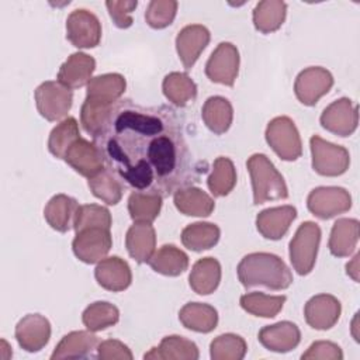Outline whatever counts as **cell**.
Wrapping results in <instances>:
<instances>
[{"label": "cell", "mask_w": 360, "mask_h": 360, "mask_svg": "<svg viewBox=\"0 0 360 360\" xmlns=\"http://www.w3.org/2000/svg\"><path fill=\"white\" fill-rule=\"evenodd\" d=\"M359 221L354 218H339L332 229L328 242L329 252L336 257L350 256L359 242Z\"/></svg>", "instance_id": "obj_25"}, {"label": "cell", "mask_w": 360, "mask_h": 360, "mask_svg": "<svg viewBox=\"0 0 360 360\" xmlns=\"http://www.w3.org/2000/svg\"><path fill=\"white\" fill-rule=\"evenodd\" d=\"M287 4L281 0H263L253 8V25L262 34L277 31L285 21Z\"/></svg>", "instance_id": "obj_33"}, {"label": "cell", "mask_w": 360, "mask_h": 360, "mask_svg": "<svg viewBox=\"0 0 360 360\" xmlns=\"http://www.w3.org/2000/svg\"><path fill=\"white\" fill-rule=\"evenodd\" d=\"M321 242V228L312 221L302 222L290 240V262L300 276L312 271Z\"/></svg>", "instance_id": "obj_4"}, {"label": "cell", "mask_w": 360, "mask_h": 360, "mask_svg": "<svg viewBox=\"0 0 360 360\" xmlns=\"http://www.w3.org/2000/svg\"><path fill=\"white\" fill-rule=\"evenodd\" d=\"M148 263L153 271L163 276L176 277L187 270L188 256L174 245H163L153 252Z\"/></svg>", "instance_id": "obj_32"}, {"label": "cell", "mask_w": 360, "mask_h": 360, "mask_svg": "<svg viewBox=\"0 0 360 360\" xmlns=\"http://www.w3.org/2000/svg\"><path fill=\"white\" fill-rule=\"evenodd\" d=\"M257 339L262 346L270 352L287 353L300 345L301 332L294 322L281 321L262 328L259 330Z\"/></svg>", "instance_id": "obj_18"}, {"label": "cell", "mask_w": 360, "mask_h": 360, "mask_svg": "<svg viewBox=\"0 0 360 360\" xmlns=\"http://www.w3.org/2000/svg\"><path fill=\"white\" fill-rule=\"evenodd\" d=\"M307 207L319 219H330L352 208V195L343 187L322 186L308 194Z\"/></svg>", "instance_id": "obj_8"}, {"label": "cell", "mask_w": 360, "mask_h": 360, "mask_svg": "<svg viewBox=\"0 0 360 360\" xmlns=\"http://www.w3.org/2000/svg\"><path fill=\"white\" fill-rule=\"evenodd\" d=\"M340 301L330 294L314 295L304 307L307 323L316 330H328L335 326L340 318Z\"/></svg>", "instance_id": "obj_15"}, {"label": "cell", "mask_w": 360, "mask_h": 360, "mask_svg": "<svg viewBox=\"0 0 360 360\" xmlns=\"http://www.w3.org/2000/svg\"><path fill=\"white\" fill-rule=\"evenodd\" d=\"M236 184V169L229 158L219 156L214 160L207 186L214 197L228 195Z\"/></svg>", "instance_id": "obj_37"}, {"label": "cell", "mask_w": 360, "mask_h": 360, "mask_svg": "<svg viewBox=\"0 0 360 360\" xmlns=\"http://www.w3.org/2000/svg\"><path fill=\"white\" fill-rule=\"evenodd\" d=\"M359 259H360V255L356 253L354 257L346 264V273H347L354 281H359Z\"/></svg>", "instance_id": "obj_49"}, {"label": "cell", "mask_w": 360, "mask_h": 360, "mask_svg": "<svg viewBox=\"0 0 360 360\" xmlns=\"http://www.w3.org/2000/svg\"><path fill=\"white\" fill-rule=\"evenodd\" d=\"M165 97L176 107H186L197 97V86L194 80L183 72H172L162 82Z\"/></svg>", "instance_id": "obj_34"}, {"label": "cell", "mask_w": 360, "mask_h": 360, "mask_svg": "<svg viewBox=\"0 0 360 360\" xmlns=\"http://www.w3.org/2000/svg\"><path fill=\"white\" fill-rule=\"evenodd\" d=\"M97 357L101 360H132V352L127 345L115 339H107L97 345Z\"/></svg>", "instance_id": "obj_48"}, {"label": "cell", "mask_w": 360, "mask_h": 360, "mask_svg": "<svg viewBox=\"0 0 360 360\" xmlns=\"http://www.w3.org/2000/svg\"><path fill=\"white\" fill-rule=\"evenodd\" d=\"M333 86L332 73L321 66H309L301 70L294 82V93L304 105H315Z\"/></svg>", "instance_id": "obj_11"}, {"label": "cell", "mask_w": 360, "mask_h": 360, "mask_svg": "<svg viewBox=\"0 0 360 360\" xmlns=\"http://www.w3.org/2000/svg\"><path fill=\"white\" fill-rule=\"evenodd\" d=\"M239 73V51L231 42H221L205 63L207 77L224 86H233Z\"/></svg>", "instance_id": "obj_10"}, {"label": "cell", "mask_w": 360, "mask_h": 360, "mask_svg": "<svg viewBox=\"0 0 360 360\" xmlns=\"http://www.w3.org/2000/svg\"><path fill=\"white\" fill-rule=\"evenodd\" d=\"M98 338L91 330H73L65 335L53 349L51 359H83L91 354L97 349Z\"/></svg>", "instance_id": "obj_23"}, {"label": "cell", "mask_w": 360, "mask_h": 360, "mask_svg": "<svg viewBox=\"0 0 360 360\" xmlns=\"http://www.w3.org/2000/svg\"><path fill=\"white\" fill-rule=\"evenodd\" d=\"M112 246L110 229L105 228H87L76 232L72 242L75 256L87 264L98 263L103 260Z\"/></svg>", "instance_id": "obj_12"}, {"label": "cell", "mask_w": 360, "mask_h": 360, "mask_svg": "<svg viewBox=\"0 0 360 360\" xmlns=\"http://www.w3.org/2000/svg\"><path fill=\"white\" fill-rule=\"evenodd\" d=\"M94 277L103 288L112 292L124 291L132 283L131 267L118 256H110L100 260L94 269Z\"/></svg>", "instance_id": "obj_19"}, {"label": "cell", "mask_w": 360, "mask_h": 360, "mask_svg": "<svg viewBox=\"0 0 360 360\" xmlns=\"http://www.w3.org/2000/svg\"><path fill=\"white\" fill-rule=\"evenodd\" d=\"M248 352L245 339L235 333H224L217 336L210 345V356L212 360H242Z\"/></svg>", "instance_id": "obj_42"}, {"label": "cell", "mask_w": 360, "mask_h": 360, "mask_svg": "<svg viewBox=\"0 0 360 360\" xmlns=\"http://www.w3.org/2000/svg\"><path fill=\"white\" fill-rule=\"evenodd\" d=\"M221 236V229L218 225L211 222H194L187 225L181 231V243L193 250L202 252L214 248Z\"/></svg>", "instance_id": "obj_35"}, {"label": "cell", "mask_w": 360, "mask_h": 360, "mask_svg": "<svg viewBox=\"0 0 360 360\" xmlns=\"http://www.w3.org/2000/svg\"><path fill=\"white\" fill-rule=\"evenodd\" d=\"M162 195L146 191H132L128 197V212L134 222L152 224L162 208Z\"/></svg>", "instance_id": "obj_36"}, {"label": "cell", "mask_w": 360, "mask_h": 360, "mask_svg": "<svg viewBox=\"0 0 360 360\" xmlns=\"http://www.w3.org/2000/svg\"><path fill=\"white\" fill-rule=\"evenodd\" d=\"M177 1L174 0H152L149 1L145 20L149 27L155 30H162L170 25L177 13Z\"/></svg>", "instance_id": "obj_44"}, {"label": "cell", "mask_w": 360, "mask_h": 360, "mask_svg": "<svg viewBox=\"0 0 360 360\" xmlns=\"http://www.w3.org/2000/svg\"><path fill=\"white\" fill-rule=\"evenodd\" d=\"M63 160L80 176L87 179L97 174L104 166V159L98 148L94 145V142H89L83 138L75 141V143L66 152Z\"/></svg>", "instance_id": "obj_17"}, {"label": "cell", "mask_w": 360, "mask_h": 360, "mask_svg": "<svg viewBox=\"0 0 360 360\" xmlns=\"http://www.w3.org/2000/svg\"><path fill=\"white\" fill-rule=\"evenodd\" d=\"M14 335L21 349L30 353L39 352L51 339V323L41 314H28L18 321Z\"/></svg>", "instance_id": "obj_14"}, {"label": "cell", "mask_w": 360, "mask_h": 360, "mask_svg": "<svg viewBox=\"0 0 360 360\" xmlns=\"http://www.w3.org/2000/svg\"><path fill=\"white\" fill-rule=\"evenodd\" d=\"M138 1L135 0H108L105 1V7L112 22L118 28H128L132 25V13L135 11Z\"/></svg>", "instance_id": "obj_46"}, {"label": "cell", "mask_w": 360, "mask_h": 360, "mask_svg": "<svg viewBox=\"0 0 360 360\" xmlns=\"http://www.w3.org/2000/svg\"><path fill=\"white\" fill-rule=\"evenodd\" d=\"M238 278L245 288L266 287L274 291L292 284V274L281 257L273 253L255 252L243 256L236 267Z\"/></svg>", "instance_id": "obj_2"}, {"label": "cell", "mask_w": 360, "mask_h": 360, "mask_svg": "<svg viewBox=\"0 0 360 360\" xmlns=\"http://www.w3.org/2000/svg\"><path fill=\"white\" fill-rule=\"evenodd\" d=\"M112 105H104L84 98L80 110V124L89 135H96L105 122Z\"/></svg>", "instance_id": "obj_45"}, {"label": "cell", "mask_w": 360, "mask_h": 360, "mask_svg": "<svg viewBox=\"0 0 360 360\" xmlns=\"http://www.w3.org/2000/svg\"><path fill=\"white\" fill-rule=\"evenodd\" d=\"M145 359L155 360H197L200 357L198 347L190 339L179 335L165 336L158 347L143 354Z\"/></svg>", "instance_id": "obj_26"}, {"label": "cell", "mask_w": 360, "mask_h": 360, "mask_svg": "<svg viewBox=\"0 0 360 360\" xmlns=\"http://www.w3.org/2000/svg\"><path fill=\"white\" fill-rule=\"evenodd\" d=\"M319 122L322 128L338 136H350L359 124L357 105L347 97L338 98L322 111Z\"/></svg>", "instance_id": "obj_13"}, {"label": "cell", "mask_w": 360, "mask_h": 360, "mask_svg": "<svg viewBox=\"0 0 360 360\" xmlns=\"http://www.w3.org/2000/svg\"><path fill=\"white\" fill-rule=\"evenodd\" d=\"M128 255L138 263H148L156 248L155 228L149 222H134L125 236Z\"/></svg>", "instance_id": "obj_24"}, {"label": "cell", "mask_w": 360, "mask_h": 360, "mask_svg": "<svg viewBox=\"0 0 360 360\" xmlns=\"http://www.w3.org/2000/svg\"><path fill=\"white\" fill-rule=\"evenodd\" d=\"M82 321L83 325L91 332L104 330L114 326L120 321V311L111 302L96 301L83 311Z\"/></svg>", "instance_id": "obj_41"}, {"label": "cell", "mask_w": 360, "mask_h": 360, "mask_svg": "<svg viewBox=\"0 0 360 360\" xmlns=\"http://www.w3.org/2000/svg\"><path fill=\"white\" fill-rule=\"evenodd\" d=\"M89 188L94 197L108 205H115L122 198V183L107 167L89 179Z\"/></svg>", "instance_id": "obj_39"}, {"label": "cell", "mask_w": 360, "mask_h": 360, "mask_svg": "<svg viewBox=\"0 0 360 360\" xmlns=\"http://www.w3.org/2000/svg\"><path fill=\"white\" fill-rule=\"evenodd\" d=\"M221 281V264L215 257L198 259L188 274L191 290L200 295L214 292Z\"/></svg>", "instance_id": "obj_28"}, {"label": "cell", "mask_w": 360, "mask_h": 360, "mask_svg": "<svg viewBox=\"0 0 360 360\" xmlns=\"http://www.w3.org/2000/svg\"><path fill=\"white\" fill-rule=\"evenodd\" d=\"M77 201L66 194L53 195L44 208V218L48 225L58 232H68L73 228Z\"/></svg>", "instance_id": "obj_29"}, {"label": "cell", "mask_w": 360, "mask_h": 360, "mask_svg": "<svg viewBox=\"0 0 360 360\" xmlns=\"http://www.w3.org/2000/svg\"><path fill=\"white\" fill-rule=\"evenodd\" d=\"M66 38L80 49L97 46L101 39V24L96 14L86 8L73 10L66 18Z\"/></svg>", "instance_id": "obj_9"}, {"label": "cell", "mask_w": 360, "mask_h": 360, "mask_svg": "<svg viewBox=\"0 0 360 360\" xmlns=\"http://www.w3.org/2000/svg\"><path fill=\"white\" fill-rule=\"evenodd\" d=\"M173 202L177 211L188 217H208L215 208L211 195L194 186L179 188L173 194Z\"/></svg>", "instance_id": "obj_27"}, {"label": "cell", "mask_w": 360, "mask_h": 360, "mask_svg": "<svg viewBox=\"0 0 360 360\" xmlns=\"http://www.w3.org/2000/svg\"><path fill=\"white\" fill-rule=\"evenodd\" d=\"M181 325L198 333H210L218 325V312L204 302H188L179 311Z\"/></svg>", "instance_id": "obj_30"}, {"label": "cell", "mask_w": 360, "mask_h": 360, "mask_svg": "<svg viewBox=\"0 0 360 360\" xmlns=\"http://www.w3.org/2000/svg\"><path fill=\"white\" fill-rule=\"evenodd\" d=\"M80 138L79 134V124L76 118L68 117L62 120L49 134L48 138V149L49 152L58 158L63 159L69 148Z\"/></svg>", "instance_id": "obj_40"}, {"label": "cell", "mask_w": 360, "mask_h": 360, "mask_svg": "<svg viewBox=\"0 0 360 360\" xmlns=\"http://www.w3.org/2000/svg\"><path fill=\"white\" fill-rule=\"evenodd\" d=\"M201 118L211 132L222 135L229 129L233 120L232 104L225 97L211 96L201 108Z\"/></svg>", "instance_id": "obj_31"}, {"label": "cell", "mask_w": 360, "mask_h": 360, "mask_svg": "<svg viewBox=\"0 0 360 360\" xmlns=\"http://www.w3.org/2000/svg\"><path fill=\"white\" fill-rule=\"evenodd\" d=\"M285 295H267L264 292H248L239 300L240 307L255 316L274 318L284 307Z\"/></svg>", "instance_id": "obj_38"}, {"label": "cell", "mask_w": 360, "mask_h": 360, "mask_svg": "<svg viewBox=\"0 0 360 360\" xmlns=\"http://www.w3.org/2000/svg\"><path fill=\"white\" fill-rule=\"evenodd\" d=\"M297 218V210L292 205L271 207L260 211L256 217V228L259 233L270 240L281 239L292 221Z\"/></svg>", "instance_id": "obj_20"}, {"label": "cell", "mask_w": 360, "mask_h": 360, "mask_svg": "<svg viewBox=\"0 0 360 360\" xmlns=\"http://www.w3.org/2000/svg\"><path fill=\"white\" fill-rule=\"evenodd\" d=\"M127 87L125 77L120 73H105L96 77L87 83L86 98L104 105H114L120 97L124 94Z\"/></svg>", "instance_id": "obj_22"}, {"label": "cell", "mask_w": 360, "mask_h": 360, "mask_svg": "<svg viewBox=\"0 0 360 360\" xmlns=\"http://www.w3.org/2000/svg\"><path fill=\"white\" fill-rule=\"evenodd\" d=\"M266 142L283 160L292 162L301 158L302 143L294 121L285 115L273 118L266 127Z\"/></svg>", "instance_id": "obj_5"}, {"label": "cell", "mask_w": 360, "mask_h": 360, "mask_svg": "<svg viewBox=\"0 0 360 360\" xmlns=\"http://www.w3.org/2000/svg\"><path fill=\"white\" fill-rule=\"evenodd\" d=\"M112 224L110 211L98 204H83L77 207L73 219V229L80 232L87 228H105L110 229Z\"/></svg>", "instance_id": "obj_43"}, {"label": "cell", "mask_w": 360, "mask_h": 360, "mask_svg": "<svg viewBox=\"0 0 360 360\" xmlns=\"http://www.w3.org/2000/svg\"><path fill=\"white\" fill-rule=\"evenodd\" d=\"M246 167L252 181L253 204L259 205L266 201L285 200L288 197L284 177L266 155H252L246 162Z\"/></svg>", "instance_id": "obj_3"}, {"label": "cell", "mask_w": 360, "mask_h": 360, "mask_svg": "<svg viewBox=\"0 0 360 360\" xmlns=\"http://www.w3.org/2000/svg\"><path fill=\"white\" fill-rule=\"evenodd\" d=\"M211 38L207 27L190 24L181 28L176 37V51L186 69H191Z\"/></svg>", "instance_id": "obj_16"}, {"label": "cell", "mask_w": 360, "mask_h": 360, "mask_svg": "<svg viewBox=\"0 0 360 360\" xmlns=\"http://www.w3.org/2000/svg\"><path fill=\"white\" fill-rule=\"evenodd\" d=\"M93 142L105 167L135 191L165 197L205 173L188 148L183 118L167 105L118 100Z\"/></svg>", "instance_id": "obj_1"}, {"label": "cell", "mask_w": 360, "mask_h": 360, "mask_svg": "<svg viewBox=\"0 0 360 360\" xmlns=\"http://www.w3.org/2000/svg\"><path fill=\"white\" fill-rule=\"evenodd\" d=\"M37 110L46 121L63 120L73 101V93L70 89L59 82L48 80L41 83L34 93Z\"/></svg>", "instance_id": "obj_7"}, {"label": "cell", "mask_w": 360, "mask_h": 360, "mask_svg": "<svg viewBox=\"0 0 360 360\" xmlns=\"http://www.w3.org/2000/svg\"><path fill=\"white\" fill-rule=\"evenodd\" d=\"M309 148L312 155V169L326 177H336L349 169L350 155L346 148L322 139L318 135L311 136Z\"/></svg>", "instance_id": "obj_6"}, {"label": "cell", "mask_w": 360, "mask_h": 360, "mask_svg": "<svg viewBox=\"0 0 360 360\" xmlns=\"http://www.w3.org/2000/svg\"><path fill=\"white\" fill-rule=\"evenodd\" d=\"M302 360H342L343 352L342 349L329 340H318L314 342L305 353L301 356Z\"/></svg>", "instance_id": "obj_47"}, {"label": "cell", "mask_w": 360, "mask_h": 360, "mask_svg": "<svg viewBox=\"0 0 360 360\" xmlns=\"http://www.w3.org/2000/svg\"><path fill=\"white\" fill-rule=\"evenodd\" d=\"M96 69V60L93 56L84 52L72 53L59 68L58 82L68 89H79L91 80Z\"/></svg>", "instance_id": "obj_21"}]
</instances>
